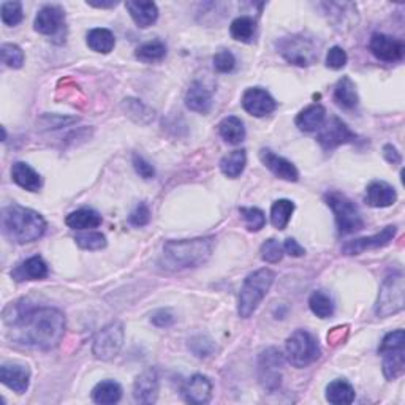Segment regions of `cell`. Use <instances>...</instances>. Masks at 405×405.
I'll return each instance as SVG.
<instances>
[{"mask_svg":"<svg viewBox=\"0 0 405 405\" xmlns=\"http://www.w3.org/2000/svg\"><path fill=\"white\" fill-rule=\"evenodd\" d=\"M133 397L138 404H154L158 397V375L156 369L139 374L133 385Z\"/></svg>","mask_w":405,"mask_h":405,"instance_id":"18","label":"cell"},{"mask_svg":"<svg viewBox=\"0 0 405 405\" xmlns=\"http://www.w3.org/2000/svg\"><path fill=\"white\" fill-rule=\"evenodd\" d=\"M325 201L332 211L340 235H351L363 230L364 220L361 212L349 197L340 192H328L325 194Z\"/></svg>","mask_w":405,"mask_h":405,"instance_id":"5","label":"cell"},{"mask_svg":"<svg viewBox=\"0 0 405 405\" xmlns=\"http://www.w3.org/2000/svg\"><path fill=\"white\" fill-rule=\"evenodd\" d=\"M309 307L318 318H330L334 313V303L330 294L323 292H313L309 298Z\"/></svg>","mask_w":405,"mask_h":405,"instance_id":"37","label":"cell"},{"mask_svg":"<svg viewBox=\"0 0 405 405\" xmlns=\"http://www.w3.org/2000/svg\"><path fill=\"white\" fill-rule=\"evenodd\" d=\"M189 349L192 350V353H194L195 356L206 358L214 351V342H212V339H209L208 336L198 334V336L192 337L189 340Z\"/></svg>","mask_w":405,"mask_h":405,"instance_id":"44","label":"cell"},{"mask_svg":"<svg viewBox=\"0 0 405 405\" xmlns=\"http://www.w3.org/2000/svg\"><path fill=\"white\" fill-rule=\"evenodd\" d=\"M239 214L246 222V227L249 231H260L265 228L266 217L265 212L258 208H239Z\"/></svg>","mask_w":405,"mask_h":405,"instance_id":"41","label":"cell"},{"mask_svg":"<svg viewBox=\"0 0 405 405\" xmlns=\"http://www.w3.org/2000/svg\"><path fill=\"white\" fill-rule=\"evenodd\" d=\"M76 244L85 250H101L106 247V237L105 235L99 233V231H89V233H82L75 237Z\"/></svg>","mask_w":405,"mask_h":405,"instance_id":"42","label":"cell"},{"mask_svg":"<svg viewBox=\"0 0 405 405\" xmlns=\"http://www.w3.org/2000/svg\"><path fill=\"white\" fill-rule=\"evenodd\" d=\"M369 48L370 53L374 54L378 61L383 62L402 61L405 53V44L402 40H397V38L385 34L372 35Z\"/></svg>","mask_w":405,"mask_h":405,"instance_id":"13","label":"cell"},{"mask_svg":"<svg viewBox=\"0 0 405 405\" xmlns=\"http://www.w3.org/2000/svg\"><path fill=\"white\" fill-rule=\"evenodd\" d=\"M326 120V109L321 105H311L304 108L301 111L297 119H294V124L303 132H317L321 128V125L325 124Z\"/></svg>","mask_w":405,"mask_h":405,"instance_id":"24","label":"cell"},{"mask_svg":"<svg viewBox=\"0 0 405 405\" xmlns=\"http://www.w3.org/2000/svg\"><path fill=\"white\" fill-rule=\"evenodd\" d=\"M151 321L158 328H168L175 323V315L168 309H158L151 315Z\"/></svg>","mask_w":405,"mask_h":405,"instance_id":"50","label":"cell"},{"mask_svg":"<svg viewBox=\"0 0 405 405\" xmlns=\"http://www.w3.org/2000/svg\"><path fill=\"white\" fill-rule=\"evenodd\" d=\"M214 250V237L168 241L163 246L165 265L173 269L197 268L208 261Z\"/></svg>","mask_w":405,"mask_h":405,"instance_id":"3","label":"cell"},{"mask_svg":"<svg viewBox=\"0 0 405 405\" xmlns=\"http://www.w3.org/2000/svg\"><path fill=\"white\" fill-rule=\"evenodd\" d=\"M256 30V23L254 21V18L250 16H239L236 18L230 25V34L237 42L242 43H250L255 35Z\"/></svg>","mask_w":405,"mask_h":405,"instance_id":"34","label":"cell"},{"mask_svg":"<svg viewBox=\"0 0 405 405\" xmlns=\"http://www.w3.org/2000/svg\"><path fill=\"white\" fill-rule=\"evenodd\" d=\"M284 252L290 256H294V258H299V256H303L306 254V250H304V247L299 246V242L297 239H293V237H288L284 244Z\"/></svg>","mask_w":405,"mask_h":405,"instance_id":"51","label":"cell"},{"mask_svg":"<svg viewBox=\"0 0 405 405\" xmlns=\"http://www.w3.org/2000/svg\"><path fill=\"white\" fill-rule=\"evenodd\" d=\"M0 380L16 394H24L30 385V369L24 364H2Z\"/></svg>","mask_w":405,"mask_h":405,"instance_id":"17","label":"cell"},{"mask_svg":"<svg viewBox=\"0 0 405 405\" xmlns=\"http://www.w3.org/2000/svg\"><path fill=\"white\" fill-rule=\"evenodd\" d=\"M87 46L99 54H109L116 46V37L108 29H92L87 34Z\"/></svg>","mask_w":405,"mask_h":405,"instance_id":"31","label":"cell"},{"mask_svg":"<svg viewBox=\"0 0 405 405\" xmlns=\"http://www.w3.org/2000/svg\"><path fill=\"white\" fill-rule=\"evenodd\" d=\"M242 106L249 114L255 118H265L271 114L278 103L273 99V95L261 87H250L242 95Z\"/></svg>","mask_w":405,"mask_h":405,"instance_id":"14","label":"cell"},{"mask_svg":"<svg viewBox=\"0 0 405 405\" xmlns=\"http://www.w3.org/2000/svg\"><path fill=\"white\" fill-rule=\"evenodd\" d=\"M285 355L288 363L298 369H304L309 364L317 361L320 347L311 332L304 330L294 331L285 344Z\"/></svg>","mask_w":405,"mask_h":405,"instance_id":"8","label":"cell"},{"mask_svg":"<svg viewBox=\"0 0 405 405\" xmlns=\"http://www.w3.org/2000/svg\"><path fill=\"white\" fill-rule=\"evenodd\" d=\"M48 275V265L44 263L42 256H30V258L21 263L15 271L11 273V278L18 282L21 280H42Z\"/></svg>","mask_w":405,"mask_h":405,"instance_id":"21","label":"cell"},{"mask_svg":"<svg viewBox=\"0 0 405 405\" xmlns=\"http://www.w3.org/2000/svg\"><path fill=\"white\" fill-rule=\"evenodd\" d=\"M405 306V282L402 273H394L383 280L374 307L377 317L387 318L404 311Z\"/></svg>","mask_w":405,"mask_h":405,"instance_id":"7","label":"cell"},{"mask_svg":"<svg viewBox=\"0 0 405 405\" xmlns=\"http://www.w3.org/2000/svg\"><path fill=\"white\" fill-rule=\"evenodd\" d=\"M274 279L275 274L268 268L258 269V271L247 275L241 288L239 301H237V313H239V317H252L254 312L261 304V301L266 298V294L271 290Z\"/></svg>","mask_w":405,"mask_h":405,"instance_id":"4","label":"cell"},{"mask_svg":"<svg viewBox=\"0 0 405 405\" xmlns=\"http://www.w3.org/2000/svg\"><path fill=\"white\" fill-rule=\"evenodd\" d=\"M127 11L130 13L135 24L141 29H146L157 21L158 18V8L154 2H130L125 4Z\"/></svg>","mask_w":405,"mask_h":405,"instance_id":"23","label":"cell"},{"mask_svg":"<svg viewBox=\"0 0 405 405\" xmlns=\"http://www.w3.org/2000/svg\"><path fill=\"white\" fill-rule=\"evenodd\" d=\"M18 344L38 350H53L66 334V317L54 307H38L18 312L15 318L5 320Z\"/></svg>","mask_w":405,"mask_h":405,"instance_id":"1","label":"cell"},{"mask_svg":"<svg viewBox=\"0 0 405 405\" xmlns=\"http://www.w3.org/2000/svg\"><path fill=\"white\" fill-rule=\"evenodd\" d=\"M396 349H405V332H404V330L388 332L387 336L383 337L380 347H378V353H383L387 350H396Z\"/></svg>","mask_w":405,"mask_h":405,"instance_id":"46","label":"cell"},{"mask_svg":"<svg viewBox=\"0 0 405 405\" xmlns=\"http://www.w3.org/2000/svg\"><path fill=\"white\" fill-rule=\"evenodd\" d=\"M0 16H2V23L5 25L15 27L24 18L21 2H4L0 6Z\"/></svg>","mask_w":405,"mask_h":405,"instance_id":"40","label":"cell"},{"mask_svg":"<svg viewBox=\"0 0 405 405\" xmlns=\"http://www.w3.org/2000/svg\"><path fill=\"white\" fill-rule=\"evenodd\" d=\"M280 56L298 67H309L318 61V44L312 37L303 34L288 35L278 43Z\"/></svg>","mask_w":405,"mask_h":405,"instance_id":"6","label":"cell"},{"mask_svg":"<svg viewBox=\"0 0 405 405\" xmlns=\"http://www.w3.org/2000/svg\"><path fill=\"white\" fill-rule=\"evenodd\" d=\"M261 258L266 263H279L282 258H284V246L278 241V239H268L263 242V246L260 249Z\"/></svg>","mask_w":405,"mask_h":405,"instance_id":"43","label":"cell"},{"mask_svg":"<svg viewBox=\"0 0 405 405\" xmlns=\"http://www.w3.org/2000/svg\"><path fill=\"white\" fill-rule=\"evenodd\" d=\"M356 138L358 135L351 132L350 127L342 119H339L337 116H332L330 120L321 125V130L317 137L318 143L325 151L336 149V147L342 144L355 143Z\"/></svg>","mask_w":405,"mask_h":405,"instance_id":"11","label":"cell"},{"mask_svg":"<svg viewBox=\"0 0 405 405\" xmlns=\"http://www.w3.org/2000/svg\"><path fill=\"white\" fill-rule=\"evenodd\" d=\"M184 399L189 404L203 405L208 404L212 397V383L206 375H192L182 387Z\"/></svg>","mask_w":405,"mask_h":405,"instance_id":"19","label":"cell"},{"mask_svg":"<svg viewBox=\"0 0 405 405\" xmlns=\"http://www.w3.org/2000/svg\"><path fill=\"white\" fill-rule=\"evenodd\" d=\"M66 24V13L61 6L46 5L37 13L34 27L42 35H56Z\"/></svg>","mask_w":405,"mask_h":405,"instance_id":"15","label":"cell"},{"mask_svg":"<svg viewBox=\"0 0 405 405\" xmlns=\"http://www.w3.org/2000/svg\"><path fill=\"white\" fill-rule=\"evenodd\" d=\"M397 200V194L393 185L383 181H374L366 190V203L372 208H388Z\"/></svg>","mask_w":405,"mask_h":405,"instance_id":"20","label":"cell"},{"mask_svg":"<svg viewBox=\"0 0 405 405\" xmlns=\"http://www.w3.org/2000/svg\"><path fill=\"white\" fill-rule=\"evenodd\" d=\"M347 334H349V328L347 326H339V328H334V330L328 334V342H331L332 345H336L339 342H342V340L347 337Z\"/></svg>","mask_w":405,"mask_h":405,"instance_id":"52","label":"cell"},{"mask_svg":"<svg viewBox=\"0 0 405 405\" xmlns=\"http://www.w3.org/2000/svg\"><path fill=\"white\" fill-rule=\"evenodd\" d=\"M284 355L279 349L271 347L261 353L258 358V378L261 387L269 393L279 390L282 383V368H284Z\"/></svg>","mask_w":405,"mask_h":405,"instance_id":"10","label":"cell"},{"mask_svg":"<svg viewBox=\"0 0 405 405\" xmlns=\"http://www.w3.org/2000/svg\"><path fill=\"white\" fill-rule=\"evenodd\" d=\"M383 154H385V158L388 160L390 163H393V165H399L402 162V158H401V154L397 152L396 147L393 144H387L383 147Z\"/></svg>","mask_w":405,"mask_h":405,"instance_id":"53","label":"cell"},{"mask_svg":"<svg viewBox=\"0 0 405 405\" xmlns=\"http://www.w3.org/2000/svg\"><path fill=\"white\" fill-rule=\"evenodd\" d=\"M0 56H2V62L10 68H21L25 59L23 49L13 43H4L0 48Z\"/></svg>","mask_w":405,"mask_h":405,"instance_id":"39","label":"cell"},{"mask_svg":"<svg viewBox=\"0 0 405 405\" xmlns=\"http://www.w3.org/2000/svg\"><path fill=\"white\" fill-rule=\"evenodd\" d=\"M326 401L334 405H349L355 401V388L342 378L334 380L326 387Z\"/></svg>","mask_w":405,"mask_h":405,"instance_id":"28","label":"cell"},{"mask_svg":"<svg viewBox=\"0 0 405 405\" xmlns=\"http://www.w3.org/2000/svg\"><path fill=\"white\" fill-rule=\"evenodd\" d=\"M334 100L344 109H355L358 106L359 99L355 82L349 76H344L342 80H339L336 87H334Z\"/></svg>","mask_w":405,"mask_h":405,"instance_id":"27","label":"cell"},{"mask_svg":"<svg viewBox=\"0 0 405 405\" xmlns=\"http://www.w3.org/2000/svg\"><path fill=\"white\" fill-rule=\"evenodd\" d=\"M397 233V228L394 225H388L385 227L380 233H377L374 236L369 237H359V239H353L345 242L342 246V254L345 255H359L366 252V250L372 249H380L388 246V244L394 239V236Z\"/></svg>","mask_w":405,"mask_h":405,"instance_id":"12","label":"cell"},{"mask_svg":"<svg viewBox=\"0 0 405 405\" xmlns=\"http://www.w3.org/2000/svg\"><path fill=\"white\" fill-rule=\"evenodd\" d=\"M236 67V57L228 49H222L214 56V68L218 73H231Z\"/></svg>","mask_w":405,"mask_h":405,"instance_id":"45","label":"cell"},{"mask_svg":"<svg viewBox=\"0 0 405 405\" xmlns=\"http://www.w3.org/2000/svg\"><path fill=\"white\" fill-rule=\"evenodd\" d=\"M294 212V203L290 200H278L271 206V223L278 230H285Z\"/></svg>","mask_w":405,"mask_h":405,"instance_id":"35","label":"cell"},{"mask_svg":"<svg viewBox=\"0 0 405 405\" xmlns=\"http://www.w3.org/2000/svg\"><path fill=\"white\" fill-rule=\"evenodd\" d=\"M218 133L228 144H239L246 138V127L239 118L228 116L218 124Z\"/></svg>","mask_w":405,"mask_h":405,"instance_id":"30","label":"cell"},{"mask_svg":"<svg viewBox=\"0 0 405 405\" xmlns=\"http://www.w3.org/2000/svg\"><path fill=\"white\" fill-rule=\"evenodd\" d=\"M347 61H349V57H347V53L340 46H332L330 51H328V54H326L328 68H331V70L344 68L347 66Z\"/></svg>","mask_w":405,"mask_h":405,"instance_id":"47","label":"cell"},{"mask_svg":"<svg viewBox=\"0 0 405 405\" xmlns=\"http://www.w3.org/2000/svg\"><path fill=\"white\" fill-rule=\"evenodd\" d=\"M66 223L72 230H92L101 225V216L97 211L82 208L68 214L66 218Z\"/></svg>","mask_w":405,"mask_h":405,"instance_id":"26","label":"cell"},{"mask_svg":"<svg viewBox=\"0 0 405 405\" xmlns=\"http://www.w3.org/2000/svg\"><path fill=\"white\" fill-rule=\"evenodd\" d=\"M247 165V154L244 149L233 151L220 160V170L225 176L231 179L239 177Z\"/></svg>","mask_w":405,"mask_h":405,"instance_id":"33","label":"cell"},{"mask_svg":"<svg viewBox=\"0 0 405 405\" xmlns=\"http://www.w3.org/2000/svg\"><path fill=\"white\" fill-rule=\"evenodd\" d=\"M133 168L143 179H152L154 176H156V170H154V166L147 162L144 157L138 156V154H135L133 156Z\"/></svg>","mask_w":405,"mask_h":405,"instance_id":"49","label":"cell"},{"mask_svg":"<svg viewBox=\"0 0 405 405\" xmlns=\"http://www.w3.org/2000/svg\"><path fill=\"white\" fill-rule=\"evenodd\" d=\"M11 179L19 187L27 192H38L42 189L40 175L24 162H16L11 166Z\"/></svg>","mask_w":405,"mask_h":405,"instance_id":"22","label":"cell"},{"mask_svg":"<svg viewBox=\"0 0 405 405\" xmlns=\"http://www.w3.org/2000/svg\"><path fill=\"white\" fill-rule=\"evenodd\" d=\"M122 345H124V325L120 321H113L95 336L92 353L97 359L109 361L119 355Z\"/></svg>","mask_w":405,"mask_h":405,"instance_id":"9","label":"cell"},{"mask_svg":"<svg viewBox=\"0 0 405 405\" xmlns=\"http://www.w3.org/2000/svg\"><path fill=\"white\" fill-rule=\"evenodd\" d=\"M87 5H91V6H97V8H113V6L118 5V2H100V4H95V2H87Z\"/></svg>","mask_w":405,"mask_h":405,"instance_id":"54","label":"cell"},{"mask_svg":"<svg viewBox=\"0 0 405 405\" xmlns=\"http://www.w3.org/2000/svg\"><path fill=\"white\" fill-rule=\"evenodd\" d=\"M383 355V374L387 380H396L405 372V349L387 350Z\"/></svg>","mask_w":405,"mask_h":405,"instance_id":"29","label":"cell"},{"mask_svg":"<svg viewBox=\"0 0 405 405\" xmlns=\"http://www.w3.org/2000/svg\"><path fill=\"white\" fill-rule=\"evenodd\" d=\"M137 59L141 62L151 63V62H158L165 59L166 56V44L160 40H154V42H147L137 49Z\"/></svg>","mask_w":405,"mask_h":405,"instance_id":"36","label":"cell"},{"mask_svg":"<svg viewBox=\"0 0 405 405\" xmlns=\"http://www.w3.org/2000/svg\"><path fill=\"white\" fill-rule=\"evenodd\" d=\"M122 108L135 122H139V124H147L154 119L152 109L137 99H125L122 103Z\"/></svg>","mask_w":405,"mask_h":405,"instance_id":"38","label":"cell"},{"mask_svg":"<svg viewBox=\"0 0 405 405\" xmlns=\"http://www.w3.org/2000/svg\"><path fill=\"white\" fill-rule=\"evenodd\" d=\"M128 220H130L133 227H144V225H147L151 220L149 206H147L146 203H139L137 208L130 212V216H128Z\"/></svg>","mask_w":405,"mask_h":405,"instance_id":"48","label":"cell"},{"mask_svg":"<svg viewBox=\"0 0 405 405\" xmlns=\"http://www.w3.org/2000/svg\"><path fill=\"white\" fill-rule=\"evenodd\" d=\"M185 106L190 111L208 114L212 108V94L200 82H194L185 94Z\"/></svg>","mask_w":405,"mask_h":405,"instance_id":"25","label":"cell"},{"mask_svg":"<svg viewBox=\"0 0 405 405\" xmlns=\"http://www.w3.org/2000/svg\"><path fill=\"white\" fill-rule=\"evenodd\" d=\"M2 231L11 242H34L46 231V220L34 209L11 204L2 211Z\"/></svg>","mask_w":405,"mask_h":405,"instance_id":"2","label":"cell"},{"mask_svg":"<svg viewBox=\"0 0 405 405\" xmlns=\"http://www.w3.org/2000/svg\"><path fill=\"white\" fill-rule=\"evenodd\" d=\"M122 397V388L118 382L103 380L95 385L92 390V401L101 405H111L119 402Z\"/></svg>","mask_w":405,"mask_h":405,"instance_id":"32","label":"cell"},{"mask_svg":"<svg viewBox=\"0 0 405 405\" xmlns=\"http://www.w3.org/2000/svg\"><path fill=\"white\" fill-rule=\"evenodd\" d=\"M260 160L274 176L284 179V181L297 182L299 179V171L297 170V166H294L290 160L278 156V154L273 152L271 149H261Z\"/></svg>","mask_w":405,"mask_h":405,"instance_id":"16","label":"cell"}]
</instances>
